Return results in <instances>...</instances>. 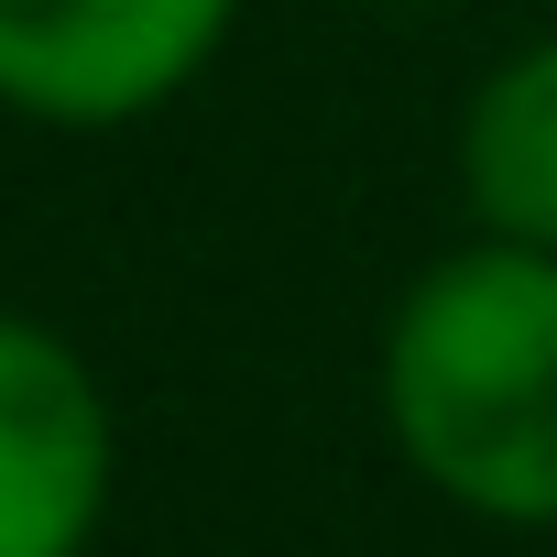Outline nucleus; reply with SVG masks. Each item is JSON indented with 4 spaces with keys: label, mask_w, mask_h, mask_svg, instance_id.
<instances>
[{
    "label": "nucleus",
    "mask_w": 557,
    "mask_h": 557,
    "mask_svg": "<svg viewBox=\"0 0 557 557\" xmlns=\"http://www.w3.org/2000/svg\"><path fill=\"white\" fill-rule=\"evenodd\" d=\"M383 437L470 524L557 535V251L459 240L383 318Z\"/></svg>",
    "instance_id": "obj_1"
},
{
    "label": "nucleus",
    "mask_w": 557,
    "mask_h": 557,
    "mask_svg": "<svg viewBox=\"0 0 557 557\" xmlns=\"http://www.w3.org/2000/svg\"><path fill=\"white\" fill-rule=\"evenodd\" d=\"M240 0H0V110L45 132L153 121L208 77Z\"/></svg>",
    "instance_id": "obj_2"
},
{
    "label": "nucleus",
    "mask_w": 557,
    "mask_h": 557,
    "mask_svg": "<svg viewBox=\"0 0 557 557\" xmlns=\"http://www.w3.org/2000/svg\"><path fill=\"white\" fill-rule=\"evenodd\" d=\"M121 426L88 350L0 307V557H88L110 524Z\"/></svg>",
    "instance_id": "obj_3"
},
{
    "label": "nucleus",
    "mask_w": 557,
    "mask_h": 557,
    "mask_svg": "<svg viewBox=\"0 0 557 557\" xmlns=\"http://www.w3.org/2000/svg\"><path fill=\"white\" fill-rule=\"evenodd\" d=\"M459 197L481 240L557 251V34L481 66L459 110Z\"/></svg>",
    "instance_id": "obj_4"
}]
</instances>
